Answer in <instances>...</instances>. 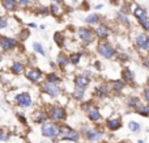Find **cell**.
Wrapping results in <instances>:
<instances>
[{"label": "cell", "instance_id": "cell-1", "mask_svg": "<svg viewBox=\"0 0 149 143\" xmlns=\"http://www.w3.org/2000/svg\"><path fill=\"white\" fill-rule=\"evenodd\" d=\"M58 130H59L60 135H63V138L70 139V141H79V134L71 128H68V126L62 125L60 128H58Z\"/></svg>", "mask_w": 149, "mask_h": 143}, {"label": "cell", "instance_id": "cell-2", "mask_svg": "<svg viewBox=\"0 0 149 143\" xmlns=\"http://www.w3.org/2000/svg\"><path fill=\"white\" fill-rule=\"evenodd\" d=\"M98 53L105 58H113L114 55H115V50H114L113 47H111V45L107 43V42H101V43L98 45Z\"/></svg>", "mask_w": 149, "mask_h": 143}, {"label": "cell", "instance_id": "cell-3", "mask_svg": "<svg viewBox=\"0 0 149 143\" xmlns=\"http://www.w3.org/2000/svg\"><path fill=\"white\" fill-rule=\"evenodd\" d=\"M42 134L47 138H54L59 134V130H58V126L54 123H43L42 125Z\"/></svg>", "mask_w": 149, "mask_h": 143}, {"label": "cell", "instance_id": "cell-4", "mask_svg": "<svg viewBox=\"0 0 149 143\" xmlns=\"http://www.w3.org/2000/svg\"><path fill=\"white\" fill-rule=\"evenodd\" d=\"M50 117L55 121H60L65 118V110L60 107H54L50 110Z\"/></svg>", "mask_w": 149, "mask_h": 143}, {"label": "cell", "instance_id": "cell-5", "mask_svg": "<svg viewBox=\"0 0 149 143\" xmlns=\"http://www.w3.org/2000/svg\"><path fill=\"white\" fill-rule=\"evenodd\" d=\"M17 42L13 38H8V37H1L0 38V46L4 51H8V50H12L13 47H16Z\"/></svg>", "mask_w": 149, "mask_h": 143}, {"label": "cell", "instance_id": "cell-6", "mask_svg": "<svg viewBox=\"0 0 149 143\" xmlns=\"http://www.w3.org/2000/svg\"><path fill=\"white\" fill-rule=\"evenodd\" d=\"M16 100H17V102H18L20 107L28 108V107L31 105V97H30V95L26 93V92L25 93H20L17 97H16Z\"/></svg>", "mask_w": 149, "mask_h": 143}, {"label": "cell", "instance_id": "cell-7", "mask_svg": "<svg viewBox=\"0 0 149 143\" xmlns=\"http://www.w3.org/2000/svg\"><path fill=\"white\" fill-rule=\"evenodd\" d=\"M79 36H80V38H81V41L84 42V43H90V42H92L93 34H92V30H90V29L81 28L79 30Z\"/></svg>", "mask_w": 149, "mask_h": 143}, {"label": "cell", "instance_id": "cell-8", "mask_svg": "<svg viewBox=\"0 0 149 143\" xmlns=\"http://www.w3.org/2000/svg\"><path fill=\"white\" fill-rule=\"evenodd\" d=\"M74 84H76V88L80 89H85L89 84V76L86 75H79L74 78Z\"/></svg>", "mask_w": 149, "mask_h": 143}, {"label": "cell", "instance_id": "cell-9", "mask_svg": "<svg viewBox=\"0 0 149 143\" xmlns=\"http://www.w3.org/2000/svg\"><path fill=\"white\" fill-rule=\"evenodd\" d=\"M43 91L46 92L47 95L52 96V97L59 96V93H60V91H59V88H58L56 84H51V83H46V84H45V86H43Z\"/></svg>", "mask_w": 149, "mask_h": 143}, {"label": "cell", "instance_id": "cell-10", "mask_svg": "<svg viewBox=\"0 0 149 143\" xmlns=\"http://www.w3.org/2000/svg\"><path fill=\"white\" fill-rule=\"evenodd\" d=\"M136 43L140 49L148 50L149 49V38L147 37V34H139L136 38Z\"/></svg>", "mask_w": 149, "mask_h": 143}, {"label": "cell", "instance_id": "cell-11", "mask_svg": "<svg viewBox=\"0 0 149 143\" xmlns=\"http://www.w3.org/2000/svg\"><path fill=\"white\" fill-rule=\"evenodd\" d=\"M26 78L29 79L30 81H33V83H36V81H38L39 79L42 78V72L39 70H29L26 71Z\"/></svg>", "mask_w": 149, "mask_h": 143}, {"label": "cell", "instance_id": "cell-12", "mask_svg": "<svg viewBox=\"0 0 149 143\" xmlns=\"http://www.w3.org/2000/svg\"><path fill=\"white\" fill-rule=\"evenodd\" d=\"M102 137V133L98 130H95V129H93V130H86L85 131V138L89 139V141H98V139Z\"/></svg>", "mask_w": 149, "mask_h": 143}, {"label": "cell", "instance_id": "cell-13", "mask_svg": "<svg viewBox=\"0 0 149 143\" xmlns=\"http://www.w3.org/2000/svg\"><path fill=\"white\" fill-rule=\"evenodd\" d=\"M95 34H97L100 38H106L107 37V34H109V32H107V28H106L105 25H100V26H97V29H95Z\"/></svg>", "mask_w": 149, "mask_h": 143}, {"label": "cell", "instance_id": "cell-14", "mask_svg": "<svg viewBox=\"0 0 149 143\" xmlns=\"http://www.w3.org/2000/svg\"><path fill=\"white\" fill-rule=\"evenodd\" d=\"M134 15L136 18H139V20H141V18L147 17V9H144V8L141 7H137L136 9L134 11Z\"/></svg>", "mask_w": 149, "mask_h": 143}, {"label": "cell", "instance_id": "cell-15", "mask_svg": "<svg viewBox=\"0 0 149 143\" xmlns=\"http://www.w3.org/2000/svg\"><path fill=\"white\" fill-rule=\"evenodd\" d=\"M88 117H89L92 121L101 120V114H100V112H98L97 109H90L89 112H88Z\"/></svg>", "mask_w": 149, "mask_h": 143}, {"label": "cell", "instance_id": "cell-16", "mask_svg": "<svg viewBox=\"0 0 149 143\" xmlns=\"http://www.w3.org/2000/svg\"><path fill=\"white\" fill-rule=\"evenodd\" d=\"M107 128L110 130H116L120 128V121L119 120H109L107 121Z\"/></svg>", "mask_w": 149, "mask_h": 143}, {"label": "cell", "instance_id": "cell-17", "mask_svg": "<svg viewBox=\"0 0 149 143\" xmlns=\"http://www.w3.org/2000/svg\"><path fill=\"white\" fill-rule=\"evenodd\" d=\"M3 5L7 11H13L16 8V0H3Z\"/></svg>", "mask_w": 149, "mask_h": 143}, {"label": "cell", "instance_id": "cell-18", "mask_svg": "<svg viewBox=\"0 0 149 143\" xmlns=\"http://www.w3.org/2000/svg\"><path fill=\"white\" fill-rule=\"evenodd\" d=\"M123 78H124V80H126V81L132 83V81H134V79H135V76H134V74H132V71L124 70L123 71Z\"/></svg>", "mask_w": 149, "mask_h": 143}, {"label": "cell", "instance_id": "cell-19", "mask_svg": "<svg viewBox=\"0 0 149 143\" xmlns=\"http://www.w3.org/2000/svg\"><path fill=\"white\" fill-rule=\"evenodd\" d=\"M22 70H24V64H22V63H20V62H15V63H13V66H12V72H15V74H21V72H22Z\"/></svg>", "mask_w": 149, "mask_h": 143}, {"label": "cell", "instance_id": "cell-20", "mask_svg": "<svg viewBox=\"0 0 149 143\" xmlns=\"http://www.w3.org/2000/svg\"><path fill=\"white\" fill-rule=\"evenodd\" d=\"M68 62H70V59H68V57H65L64 54H60L59 57H58V63H59L62 67H65V66L68 64Z\"/></svg>", "mask_w": 149, "mask_h": 143}, {"label": "cell", "instance_id": "cell-21", "mask_svg": "<svg viewBox=\"0 0 149 143\" xmlns=\"http://www.w3.org/2000/svg\"><path fill=\"white\" fill-rule=\"evenodd\" d=\"M127 104H128V107H132V108L140 107V100H139V97H130Z\"/></svg>", "mask_w": 149, "mask_h": 143}, {"label": "cell", "instance_id": "cell-22", "mask_svg": "<svg viewBox=\"0 0 149 143\" xmlns=\"http://www.w3.org/2000/svg\"><path fill=\"white\" fill-rule=\"evenodd\" d=\"M97 93H98V96H101V97L106 96V93H107V86H106V84H102V86H100L97 88Z\"/></svg>", "mask_w": 149, "mask_h": 143}, {"label": "cell", "instance_id": "cell-23", "mask_svg": "<svg viewBox=\"0 0 149 143\" xmlns=\"http://www.w3.org/2000/svg\"><path fill=\"white\" fill-rule=\"evenodd\" d=\"M47 83L58 84V83H59V78H58L55 74H50V75H47Z\"/></svg>", "mask_w": 149, "mask_h": 143}, {"label": "cell", "instance_id": "cell-24", "mask_svg": "<svg viewBox=\"0 0 149 143\" xmlns=\"http://www.w3.org/2000/svg\"><path fill=\"white\" fill-rule=\"evenodd\" d=\"M33 120L36 121V122H43L46 121V116L43 114V113H37V114L33 116Z\"/></svg>", "mask_w": 149, "mask_h": 143}, {"label": "cell", "instance_id": "cell-25", "mask_svg": "<svg viewBox=\"0 0 149 143\" xmlns=\"http://www.w3.org/2000/svg\"><path fill=\"white\" fill-rule=\"evenodd\" d=\"M98 20H100V17H98L97 15H90L86 17V22L88 24H97Z\"/></svg>", "mask_w": 149, "mask_h": 143}, {"label": "cell", "instance_id": "cell-26", "mask_svg": "<svg viewBox=\"0 0 149 143\" xmlns=\"http://www.w3.org/2000/svg\"><path fill=\"white\" fill-rule=\"evenodd\" d=\"M54 38H55V41H56V43L59 45V46H63V41H64V37H63L62 33H55Z\"/></svg>", "mask_w": 149, "mask_h": 143}, {"label": "cell", "instance_id": "cell-27", "mask_svg": "<svg viewBox=\"0 0 149 143\" xmlns=\"http://www.w3.org/2000/svg\"><path fill=\"white\" fill-rule=\"evenodd\" d=\"M137 112H139V114H141V116H144V117H147L148 113H149V108H148V105H144V107H139Z\"/></svg>", "mask_w": 149, "mask_h": 143}, {"label": "cell", "instance_id": "cell-28", "mask_svg": "<svg viewBox=\"0 0 149 143\" xmlns=\"http://www.w3.org/2000/svg\"><path fill=\"white\" fill-rule=\"evenodd\" d=\"M80 58H81V54H72L70 58H68V59H70L71 63L77 64V63H79V60H80Z\"/></svg>", "mask_w": 149, "mask_h": 143}, {"label": "cell", "instance_id": "cell-29", "mask_svg": "<svg viewBox=\"0 0 149 143\" xmlns=\"http://www.w3.org/2000/svg\"><path fill=\"white\" fill-rule=\"evenodd\" d=\"M128 128L131 129L132 131H139L140 130V125L137 122H134V121H131V122L128 123Z\"/></svg>", "mask_w": 149, "mask_h": 143}, {"label": "cell", "instance_id": "cell-30", "mask_svg": "<svg viewBox=\"0 0 149 143\" xmlns=\"http://www.w3.org/2000/svg\"><path fill=\"white\" fill-rule=\"evenodd\" d=\"M73 96L76 99H82L84 97V89H80V88H76L73 92Z\"/></svg>", "mask_w": 149, "mask_h": 143}, {"label": "cell", "instance_id": "cell-31", "mask_svg": "<svg viewBox=\"0 0 149 143\" xmlns=\"http://www.w3.org/2000/svg\"><path fill=\"white\" fill-rule=\"evenodd\" d=\"M139 22L143 25L144 30H148V29H149V20H148V17H144V18H141V20H139Z\"/></svg>", "mask_w": 149, "mask_h": 143}, {"label": "cell", "instance_id": "cell-32", "mask_svg": "<svg viewBox=\"0 0 149 143\" xmlns=\"http://www.w3.org/2000/svg\"><path fill=\"white\" fill-rule=\"evenodd\" d=\"M113 87H114V89H115V91H120V89L124 87V83H123V81H120V80H118V81H114Z\"/></svg>", "mask_w": 149, "mask_h": 143}, {"label": "cell", "instance_id": "cell-33", "mask_svg": "<svg viewBox=\"0 0 149 143\" xmlns=\"http://www.w3.org/2000/svg\"><path fill=\"white\" fill-rule=\"evenodd\" d=\"M50 9H51L52 15H55V16H59L60 13H62V9H60L59 7H56V5H51V7H50Z\"/></svg>", "mask_w": 149, "mask_h": 143}, {"label": "cell", "instance_id": "cell-34", "mask_svg": "<svg viewBox=\"0 0 149 143\" xmlns=\"http://www.w3.org/2000/svg\"><path fill=\"white\" fill-rule=\"evenodd\" d=\"M33 47H34V50H36V51H38V53H39V54H45V50H43V47H42V45H41V43L36 42V43L33 45Z\"/></svg>", "mask_w": 149, "mask_h": 143}, {"label": "cell", "instance_id": "cell-35", "mask_svg": "<svg viewBox=\"0 0 149 143\" xmlns=\"http://www.w3.org/2000/svg\"><path fill=\"white\" fill-rule=\"evenodd\" d=\"M5 26H7V18H5V17H1V16H0V29L5 28Z\"/></svg>", "mask_w": 149, "mask_h": 143}, {"label": "cell", "instance_id": "cell-36", "mask_svg": "<svg viewBox=\"0 0 149 143\" xmlns=\"http://www.w3.org/2000/svg\"><path fill=\"white\" fill-rule=\"evenodd\" d=\"M7 139H8L7 134H5L4 131H0V141H7Z\"/></svg>", "mask_w": 149, "mask_h": 143}, {"label": "cell", "instance_id": "cell-37", "mask_svg": "<svg viewBox=\"0 0 149 143\" xmlns=\"http://www.w3.org/2000/svg\"><path fill=\"white\" fill-rule=\"evenodd\" d=\"M20 37H21V39H25V38H28V37H29V32H28V30L22 32V33L20 34Z\"/></svg>", "mask_w": 149, "mask_h": 143}, {"label": "cell", "instance_id": "cell-38", "mask_svg": "<svg viewBox=\"0 0 149 143\" xmlns=\"http://www.w3.org/2000/svg\"><path fill=\"white\" fill-rule=\"evenodd\" d=\"M18 3H20L21 5H26V4L30 3V0H18Z\"/></svg>", "mask_w": 149, "mask_h": 143}, {"label": "cell", "instance_id": "cell-39", "mask_svg": "<svg viewBox=\"0 0 149 143\" xmlns=\"http://www.w3.org/2000/svg\"><path fill=\"white\" fill-rule=\"evenodd\" d=\"M119 17L122 18V21H123V22H126V24H130V22H128V20H127V17H126V16H123V15H119Z\"/></svg>", "mask_w": 149, "mask_h": 143}, {"label": "cell", "instance_id": "cell-40", "mask_svg": "<svg viewBox=\"0 0 149 143\" xmlns=\"http://www.w3.org/2000/svg\"><path fill=\"white\" fill-rule=\"evenodd\" d=\"M144 96H145V100L149 99V96H148V89H145V91H144Z\"/></svg>", "mask_w": 149, "mask_h": 143}, {"label": "cell", "instance_id": "cell-41", "mask_svg": "<svg viewBox=\"0 0 149 143\" xmlns=\"http://www.w3.org/2000/svg\"><path fill=\"white\" fill-rule=\"evenodd\" d=\"M111 3H118V0H110Z\"/></svg>", "mask_w": 149, "mask_h": 143}, {"label": "cell", "instance_id": "cell-42", "mask_svg": "<svg viewBox=\"0 0 149 143\" xmlns=\"http://www.w3.org/2000/svg\"><path fill=\"white\" fill-rule=\"evenodd\" d=\"M54 1H56V3H62L63 0H54Z\"/></svg>", "mask_w": 149, "mask_h": 143}, {"label": "cell", "instance_id": "cell-43", "mask_svg": "<svg viewBox=\"0 0 149 143\" xmlns=\"http://www.w3.org/2000/svg\"><path fill=\"white\" fill-rule=\"evenodd\" d=\"M0 60H1V55H0Z\"/></svg>", "mask_w": 149, "mask_h": 143}]
</instances>
